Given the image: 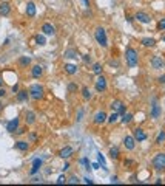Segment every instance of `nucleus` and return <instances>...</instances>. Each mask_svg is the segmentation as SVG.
<instances>
[{
  "instance_id": "f257e3e1",
  "label": "nucleus",
  "mask_w": 165,
  "mask_h": 186,
  "mask_svg": "<svg viewBox=\"0 0 165 186\" xmlns=\"http://www.w3.org/2000/svg\"><path fill=\"white\" fill-rule=\"evenodd\" d=\"M125 61H126V65L128 67H136L139 64V54H137V51L134 48L128 46L125 50Z\"/></svg>"
},
{
  "instance_id": "f03ea898",
  "label": "nucleus",
  "mask_w": 165,
  "mask_h": 186,
  "mask_svg": "<svg viewBox=\"0 0 165 186\" xmlns=\"http://www.w3.org/2000/svg\"><path fill=\"white\" fill-rule=\"evenodd\" d=\"M94 39H96V42L102 46V48H107V46H108V37H107V31H105V28L97 27L96 31H94Z\"/></svg>"
},
{
  "instance_id": "7ed1b4c3",
  "label": "nucleus",
  "mask_w": 165,
  "mask_h": 186,
  "mask_svg": "<svg viewBox=\"0 0 165 186\" xmlns=\"http://www.w3.org/2000/svg\"><path fill=\"white\" fill-rule=\"evenodd\" d=\"M153 168L156 169V171H165V154L164 152H159V154H156L154 155V158H153Z\"/></svg>"
},
{
  "instance_id": "20e7f679",
  "label": "nucleus",
  "mask_w": 165,
  "mask_h": 186,
  "mask_svg": "<svg viewBox=\"0 0 165 186\" xmlns=\"http://www.w3.org/2000/svg\"><path fill=\"white\" fill-rule=\"evenodd\" d=\"M28 92H30V98H33L34 101H39L43 98V87L39 84H33Z\"/></svg>"
},
{
  "instance_id": "39448f33",
  "label": "nucleus",
  "mask_w": 165,
  "mask_h": 186,
  "mask_svg": "<svg viewBox=\"0 0 165 186\" xmlns=\"http://www.w3.org/2000/svg\"><path fill=\"white\" fill-rule=\"evenodd\" d=\"M110 107H111V110H113V112H117L121 116H122L125 112H126V105L124 104V101H121V99H114V101L111 102V105H110Z\"/></svg>"
},
{
  "instance_id": "423d86ee",
  "label": "nucleus",
  "mask_w": 165,
  "mask_h": 186,
  "mask_svg": "<svg viewBox=\"0 0 165 186\" xmlns=\"http://www.w3.org/2000/svg\"><path fill=\"white\" fill-rule=\"evenodd\" d=\"M94 87H96V90L99 93L105 92L107 90V79H105V76H99L97 79H96V82H94Z\"/></svg>"
},
{
  "instance_id": "0eeeda50",
  "label": "nucleus",
  "mask_w": 165,
  "mask_h": 186,
  "mask_svg": "<svg viewBox=\"0 0 165 186\" xmlns=\"http://www.w3.org/2000/svg\"><path fill=\"white\" fill-rule=\"evenodd\" d=\"M134 19L137 20V22H140V23H144V25H147V23H150L151 22V17L147 14V12H142V11H139V12H136V16H134Z\"/></svg>"
},
{
  "instance_id": "6e6552de",
  "label": "nucleus",
  "mask_w": 165,
  "mask_h": 186,
  "mask_svg": "<svg viewBox=\"0 0 165 186\" xmlns=\"http://www.w3.org/2000/svg\"><path fill=\"white\" fill-rule=\"evenodd\" d=\"M42 34H45V36H54L56 34V28H54V25H51V23H43L42 25Z\"/></svg>"
},
{
  "instance_id": "1a4fd4ad",
  "label": "nucleus",
  "mask_w": 165,
  "mask_h": 186,
  "mask_svg": "<svg viewBox=\"0 0 165 186\" xmlns=\"http://www.w3.org/2000/svg\"><path fill=\"white\" fill-rule=\"evenodd\" d=\"M151 67L154 68V70H162L164 68V61H162V57L161 56H153L151 57Z\"/></svg>"
},
{
  "instance_id": "9d476101",
  "label": "nucleus",
  "mask_w": 165,
  "mask_h": 186,
  "mask_svg": "<svg viewBox=\"0 0 165 186\" xmlns=\"http://www.w3.org/2000/svg\"><path fill=\"white\" fill-rule=\"evenodd\" d=\"M93 121H94V124H97V126L103 124V123L107 121V113H105L103 110H100V112H96V115H94Z\"/></svg>"
},
{
  "instance_id": "9b49d317",
  "label": "nucleus",
  "mask_w": 165,
  "mask_h": 186,
  "mask_svg": "<svg viewBox=\"0 0 165 186\" xmlns=\"http://www.w3.org/2000/svg\"><path fill=\"white\" fill-rule=\"evenodd\" d=\"M133 137H134V140L139 143V141H145V140H147V134L144 132V129L136 127V129L133 130Z\"/></svg>"
},
{
  "instance_id": "f8f14e48",
  "label": "nucleus",
  "mask_w": 165,
  "mask_h": 186,
  "mask_svg": "<svg viewBox=\"0 0 165 186\" xmlns=\"http://www.w3.org/2000/svg\"><path fill=\"white\" fill-rule=\"evenodd\" d=\"M73 152H74V149H73L71 146H65V147L59 152V157H60V158H63V160H68V158L73 155Z\"/></svg>"
},
{
  "instance_id": "ddd939ff",
  "label": "nucleus",
  "mask_w": 165,
  "mask_h": 186,
  "mask_svg": "<svg viewBox=\"0 0 165 186\" xmlns=\"http://www.w3.org/2000/svg\"><path fill=\"white\" fill-rule=\"evenodd\" d=\"M124 146L125 149H128V150H133L134 147H136V140L134 137H131V135H126L124 138Z\"/></svg>"
},
{
  "instance_id": "4468645a",
  "label": "nucleus",
  "mask_w": 165,
  "mask_h": 186,
  "mask_svg": "<svg viewBox=\"0 0 165 186\" xmlns=\"http://www.w3.org/2000/svg\"><path fill=\"white\" fill-rule=\"evenodd\" d=\"M14 147H16L17 150H20V152H26V150L30 149V144H28V141H25V140H19V141H16Z\"/></svg>"
},
{
  "instance_id": "2eb2a0df",
  "label": "nucleus",
  "mask_w": 165,
  "mask_h": 186,
  "mask_svg": "<svg viewBox=\"0 0 165 186\" xmlns=\"http://www.w3.org/2000/svg\"><path fill=\"white\" fill-rule=\"evenodd\" d=\"M9 12H11V5L8 2H2L0 3V16L6 17V16H9Z\"/></svg>"
},
{
  "instance_id": "dca6fc26",
  "label": "nucleus",
  "mask_w": 165,
  "mask_h": 186,
  "mask_svg": "<svg viewBox=\"0 0 165 186\" xmlns=\"http://www.w3.org/2000/svg\"><path fill=\"white\" fill-rule=\"evenodd\" d=\"M17 127H19V118H14V120L8 121V124H6V130H8L9 134H14Z\"/></svg>"
},
{
  "instance_id": "f3484780",
  "label": "nucleus",
  "mask_w": 165,
  "mask_h": 186,
  "mask_svg": "<svg viewBox=\"0 0 165 186\" xmlns=\"http://www.w3.org/2000/svg\"><path fill=\"white\" fill-rule=\"evenodd\" d=\"M42 75H43V67H42V65H34V67L31 68V76H33L34 79L42 78Z\"/></svg>"
},
{
  "instance_id": "a211bd4d",
  "label": "nucleus",
  "mask_w": 165,
  "mask_h": 186,
  "mask_svg": "<svg viewBox=\"0 0 165 186\" xmlns=\"http://www.w3.org/2000/svg\"><path fill=\"white\" fill-rule=\"evenodd\" d=\"M63 68H65V73H66V75H70V76L76 75V73H77V70H79L76 64H65V67H63Z\"/></svg>"
},
{
  "instance_id": "6ab92c4d",
  "label": "nucleus",
  "mask_w": 165,
  "mask_h": 186,
  "mask_svg": "<svg viewBox=\"0 0 165 186\" xmlns=\"http://www.w3.org/2000/svg\"><path fill=\"white\" fill-rule=\"evenodd\" d=\"M161 113H162V110H161V105H159L158 102H154V104L151 105V118L158 120V118L161 116Z\"/></svg>"
},
{
  "instance_id": "aec40b11",
  "label": "nucleus",
  "mask_w": 165,
  "mask_h": 186,
  "mask_svg": "<svg viewBox=\"0 0 165 186\" xmlns=\"http://www.w3.org/2000/svg\"><path fill=\"white\" fill-rule=\"evenodd\" d=\"M25 121H26V124H34L36 123V113L34 112H31V110H26L25 112Z\"/></svg>"
},
{
  "instance_id": "412c9836",
  "label": "nucleus",
  "mask_w": 165,
  "mask_h": 186,
  "mask_svg": "<svg viewBox=\"0 0 165 186\" xmlns=\"http://www.w3.org/2000/svg\"><path fill=\"white\" fill-rule=\"evenodd\" d=\"M28 98H30V92H26V90H19L17 92V101L19 102H26Z\"/></svg>"
},
{
  "instance_id": "4be33fe9",
  "label": "nucleus",
  "mask_w": 165,
  "mask_h": 186,
  "mask_svg": "<svg viewBox=\"0 0 165 186\" xmlns=\"http://www.w3.org/2000/svg\"><path fill=\"white\" fill-rule=\"evenodd\" d=\"M26 16L28 17H34L36 16V5L33 2H28L26 3Z\"/></svg>"
},
{
  "instance_id": "5701e85b",
  "label": "nucleus",
  "mask_w": 165,
  "mask_h": 186,
  "mask_svg": "<svg viewBox=\"0 0 165 186\" xmlns=\"http://www.w3.org/2000/svg\"><path fill=\"white\" fill-rule=\"evenodd\" d=\"M42 168V160L40 158H36L34 161H33V168H31V171H30V174L31 175H34V174H37V171Z\"/></svg>"
},
{
  "instance_id": "b1692460",
  "label": "nucleus",
  "mask_w": 165,
  "mask_h": 186,
  "mask_svg": "<svg viewBox=\"0 0 165 186\" xmlns=\"http://www.w3.org/2000/svg\"><path fill=\"white\" fill-rule=\"evenodd\" d=\"M65 57H68V59H76V57H77V50L68 48V50L65 51Z\"/></svg>"
},
{
  "instance_id": "393cba45",
  "label": "nucleus",
  "mask_w": 165,
  "mask_h": 186,
  "mask_svg": "<svg viewBox=\"0 0 165 186\" xmlns=\"http://www.w3.org/2000/svg\"><path fill=\"white\" fill-rule=\"evenodd\" d=\"M140 44H142L144 46H154L156 45V41H154L153 37H145V39L140 41Z\"/></svg>"
},
{
  "instance_id": "a878e982",
  "label": "nucleus",
  "mask_w": 165,
  "mask_h": 186,
  "mask_svg": "<svg viewBox=\"0 0 165 186\" xmlns=\"http://www.w3.org/2000/svg\"><path fill=\"white\" fill-rule=\"evenodd\" d=\"M119 155H121V152H119V149H117L116 146L110 149V158H111V160H117Z\"/></svg>"
},
{
  "instance_id": "bb28decb",
  "label": "nucleus",
  "mask_w": 165,
  "mask_h": 186,
  "mask_svg": "<svg viewBox=\"0 0 165 186\" xmlns=\"http://www.w3.org/2000/svg\"><path fill=\"white\" fill-rule=\"evenodd\" d=\"M133 118H134L133 113H126V112H125L124 115H122V118H121V121H122L124 124H130V123L133 121Z\"/></svg>"
},
{
  "instance_id": "cd10ccee",
  "label": "nucleus",
  "mask_w": 165,
  "mask_h": 186,
  "mask_svg": "<svg viewBox=\"0 0 165 186\" xmlns=\"http://www.w3.org/2000/svg\"><path fill=\"white\" fill-rule=\"evenodd\" d=\"M19 64H20L22 67H28V65L31 64V57H30V56H22V57L19 59Z\"/></svg>"
},
{
  "instance_id": "c85d7f7f",
  "label": "nucleus",
  "mask_w": 165,
  "mask_h": 186,
  "mask_svg": "<svg viewBox=\"0 0 165 186\" xmlns=\"http://www.w3.org/2000/svg\"><path fill=\"white\" fill-rule=\"evenodd\" d=\"M119 116H121V115H119L117 112H113V113H111L110 116H107V121H108L110 124H114V123H116V121L119 120Z\"/></svg>"
},
{
  "instance_id": "c756f323",
  "label": "nucleus",
  "mask_w": 165,
  "mask_h": 186,
  "mask_svg": "<svg viewBox=\"0 0 165 186\" xmlns=\"http://www.w3.org/2000/svg\"><path fill=\"white\" fill-rule=\"evenodd\" d=\"M36 44H37V45H40V46L46 45V39H45V34H37V36H36Z\"/></svg>"
},
{
  "instance_id": "7c9ffc66",
  "label": "nucleus",
  "mask_w": 165,
  "mask_h": 186,
  "mask_svg": "<svg viewBox=\"0 0 165 186\" xmlns=\"http://www.w3.org/2000/svg\"><path fill=\"white\" fill-rule=\"evenodd\" d=\"M82 98L85 99V101L91 99V92H89V89H88V87H82Z\"/></svg>"
},
{
  "instance_id": "2f4dec72",
  "label": "nucleus",
  "mask_w": 165,
  "mask_h": 186,
  "mask_svg": "<svg viewBox=\"0 0 165 186\" xmlns=\"http://www.w3.org/2000/svg\"><path fill=\"white\" fill-rule=\"evenodd\" d=\"M102 70H103L102 64H94V65H93V73H94V75H100Z\"/></svg>"
},
{
  "instance_id": "473e14b6",
  "label": "nucleus",
  "mask_w": 165,
  "mask_h": 186,
  "mask_svg": "<svg viewBox=\"0 0 165 186\" xmlns=\"http://www.w3.org/2000/svg\"><path fill=\"white\" fill-rule=\"evenodd\" d=\"M162 143H165V130H161L156 138V144H162Z\"/></svg>"
},
{
  "instance_id": "72a5a7b5",
  "label": "nucleus",
  "mask_w": 165,
  "mask_h": 186,
  "mask_svg": "<svg viewBox=\"0 0 165 186\" xmlns=\"http://www.w3.org/2000/svg\"><path fill=\"white\" fill-rule=\"evenodd\" d=\"M77 90H79V87H77L76 82H70V84H68V92L70 93H76Z\"/></svg>"
},
{
  "instance_id": "f704fd0d",
  "label": "nucleus",
  "mask_w": 165,
  "mask_h": 186,
  "mask_svg": "<svg viewBox=\"0 0 165 186\" xmlns=\"http://www.w3.org/2000/svg\"><path fill=\"white\" fill-rule=\"evenodd\" d=\"M97 161L102 164V168H103V169H107V168H105V158H103V155H102V154H99V155H97Z\"/></svg>"
},
{
  "instance_id": "c9c22d12",
  "label": "nucleus",
  "mask_w": 165,
  "mask_h": 186,
  "mask_svg": "<svg viewBox=\"0 0 165 186\" xmlns=\"http://www.w3.org/2000/svg\"><path fill=\"white\" fill-rule=\"evenodd\" d=\"M79 182H80V180H79V179H77L76 175H73V177H71L70 180H66V183H71V185H77Z\"/></svg>"
},
{
  "instance_id": "e433bc0d",
  "label": "nucleus",
  "mask_w": 165,
  "mask_h": 186,
  "mask_svg": "<svg viewBox=\"0 0 165 186\" xmlns=\"http://www.w3.org/2000/svg\"><path fill=\"white\" fill-rule=\"evenodd\" d=\"M158 30H159V31H164L165 30V17L162 19V20H159V23H158Z\"/></svg>"
},
{
  "instance_id": "4c0bfd02",
  "label": "nucleus",
  "mask_w": 165,
  "mask_h": 186,
  "mask_svg": "<svg viewBox=\"0 0 165 186\" xmlns=\"http://www.w3.org/2000/svg\"><path fill=\"white\" fill-rule=\"evenodd\" d=\"M56 183H57V185H65V183H66V177H65V175H60Z\"/></svg>"
},
{
  "instance_id": "58836bf2",
  "label": "nucleus",
  "mask_w": 165,
  "mask_h": 186,
  "mask_svg": "<svg viewBox=\"0 0 165 186\" xmlns=\"http://www.w3.org/2000/svg\"><path fill=\"white\" fill-rule=\"evenodd\" d=\"M25 130H26L25 127H17V129H16V132H14V135H23V134H25Z\"/></svg>"
},
{
  "instance_id": "ea45409f",
  "label": "nucleus",
  "mask_w": 165,
  "mask_h": 186,
  "mask_svg": "<svg viewBox=\"0 0 165 186\" xmlns=\"http://www.w3.org/2000/svg\"><path fill=\"white\" fill-rule=\"evenodd\" d=\"M30 182H31V183H43L42 177H33V179H31Z\"/></svg>"
},
{
  "instance_id": "a19ab883",
  "label": "nucleus",
  "mask_w": 165,
  "mask_h": 186,
  "mask_svg": "<svg viewBox=\"0 0 165 186\" xmlns=\"http://www.w3.org/2000/svg\"><path fill=\"white\" fill-rule=\"evenodd\" d=\"M83 62H86V64H89L91 62V57H89V54H83Z\"/></svg>"
},
{
  "instance_id": "79ce46f5",
  "label": "nucleus",
  "mask_w": 165,
  "mask_h": 186,
  "mask_svg": "<svg viewBox=\"0 0 165 186\" xmlns=\"http://www.w3.org/2000/svg\"><path fill=\"white\" fill-rule=\"evenodd\" d=\"M36 140H37V134H34V132H33V134H30V141H31V143H33V141H36Z\"/></svg>"
},
{
  "instance_id": "37998d69",
  "label": "nucleus",
  "mask_w": 165,
  "mask_h": 186,
  "mask_svg": "<svg viewBox=\"0 0 165 186\" xmlns=\"http://www.w3.org/2000/svg\"><path fill=\"white\" fill-rule=\"evenodd\" d=\"M6 96V90L3 87H0V98H5Z\"/></svg>"
},
{
  "instance_id": "c03bdc74",
  "label": "nucleus",
  "mask_w": 165,
  "mask_h": 186,
  "mask_svg": "<svg viewBox=\"0 0 165 186\" xmlns=\"http://www.w3.org/2000/svg\"><path fill=\"white\" fill-rule=\"evenodd\" d=\"M158 81H159V84H165V75L159 76V78H158Z\"/></svg>"
},
{
  "instance_id": "a18cd8bd",
  "label": "nucleus",
  "mask_w": 165,
  "mask_h": 186,
  "mask_svg": "<svg viewBox=\"0 0 165 186\" xmlns=\"http://www.w3.org/2000/svg\"><path fill=\"white\" fill-rule=\"evenodd\" d=\"M83 8H89V0H82Z\"/></svg>"
},
{
  "instance_id": "49530a36",
  "label": "nucleus",
  "mask_w": 165,
  "mask_h": 186,
  "mask_svg": "<svg viewBox=\"0 0 165 186\" xmlns=\"http://www.w3.org/2000/svg\"><path fill=\"white\" fill-rule=\"evenodd\" d=\"M83 182H85V183H88V185H93V180H91L89 177H85V179H83Z\"/></svg>"
},
{
  "instance_id": "de8ad7c7",
  "label": "nucleus",
  "mask_w": 165,
  "mask_h": 186,
  "mask_svg": "<svg viewBox=\"0 0 165 186\" xmlns=\"http://www.w3.org/2000/svg\"><path fill=\"white\" fill-rule=\"evenodd\" d=\"M12 92H14V93L19 92V86H17V84H16V86H12Z\"/></svg>"
},
{
  "instance_id": "09e8293b",
  "label": "nucleus",
  "mask_w": 165,
  "mask_h": 186,
  "mask_svg": "<svg viewBox=\"0 0 165 186\" xmlns=\"http://www.w3.org/2000/svg\"><path fill=\"white\" fill-rule=\"evenodd\" d=\"M68 169H70V163H65L63 164V171H68Z\"/></svg>"
},
{
  "instance_id": "8fccbe9b",
  "label": "nucleus",
  "mask_w": 165,
  "mask_h": 186,
  "mask_svg": "<svg viewBox=\"0 0 165 186\" xmlns=\"http://www.w3.org/2000/svg\"><path fill=\"white\" fill-rule=\"evenodd\" d=\"M117 182H119V180H117V177H116V175H114V177H111V183H117Z\"/></svg>"
},
{
  "instance_id": "3c124183",
  "label": "nucleus",
  "mask_w": 165,
  "mask_h": 186,
  "mask_svg": "<svg viewBox=\"0 0 165 186\" xmlns=\"http://www.w3.org/2000/svg\"><path fill=\"white\" fill-rule=\"evenodd\" d=\"M93 169H99V163H94L93 164Z\"/></svg>"
},
{
  "instance_id": "603ef678",
  "label": "nucleus",
  "mask_w": 165,
  "mask_h": 186,
  "mask_svg": "<svg viewBox=\"0 0 165 186\" xmlns=\"http://www.w3.org/2000/svg\"><path fill=\"white\" fill-rule=\"evenodd\" d=\"M0 87H2V78H0Z\"/></svg>"
},
{
  "instance_id": "864d4df0",
  "label": "nucleus",
  "mask_w": 165,
  "mask_h": 186,
  "mask_svg": "<svg viewBox=\"0 0 165 186\" xmlns=\"http://www.w3.org/2000/svg\"><path fill=\"white\" fill-rule=\"evenodd\" d=\"M164 68H165V61H164Z\"/></svg>"
},
{
  "instance_id": "5fc2aeb1",
  "label": "nucleus",
  "mask_w": 165,
  "mask_h": 186,
  "mask_svg": "<svg viewBox=\"0 0 165 186\" xmlns=\"http://www.w3.org/2000/svg\"><path fill=\"white\" fill-rule=\"evenodd\" d=\"M0 110H2V104H0Z\"/></svg>"
},
{
  "instance_id": "6e6d98bb",
  "label": "nucleus",
  "mask_w": 165,
  "mask_h": 186,
  "mask_svg": "<svg viewBox=\"0 0 165 186\" xmlns=\"http://www.w3.org/2000/svg\"><path fill=\"white\" fill-rule=\"evenodd\" d=\"M164 42H165V36H164Z\"/></svg>"
}]
</instances>
